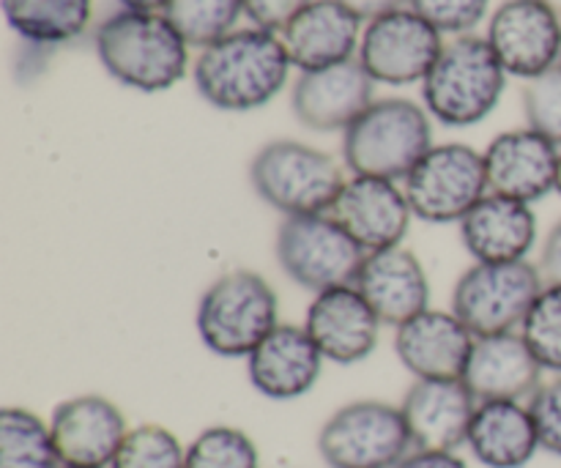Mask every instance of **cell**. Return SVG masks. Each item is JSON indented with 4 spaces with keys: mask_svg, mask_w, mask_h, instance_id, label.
<instances>
[{
    "mask_svg": "<svg viewBox=\"0 0 561 468\" xmlns=\"http://www.w3.org/2000/svg\"><path fill=\"white\" fill-rule=\"evenodd\" d=\"M345 5H348L351 11H354L359 20H378V16L383 14H392V11L403 9V3H409V0H343Z\"/></svg>",
    "mask_w": 561,
    "mask_h": 468,
    "instance_id": "74e56055",
    "label": "cell"
},
{
    "mask_svg": "<svg viewBox=\"0 0 561 468\" xmlns=\"http://www.w3.org/2000/svg\"><path fill=\"white\" fill-rule=\"evenodd\" d=\"M477 338L453 310H425L394 329V354L414 381H458Z\"/></svg>",
    "mask_w": 561,
    "mask_h": 468,
    "instance_id": "e0dca14e",
    "label": "cell"
},
{
    "mask_svg": "<svg viewBox=\"0 0 561 468\" xmlns=\"http://www.w3.org/2000/svg\"><path fill=\"white\" fill-rule=\"evenodd\" d=\"M0 468H64L49 422L22 406L0 411Z\"/></svg>",
    "mask_w": 561,
    "mask_h": 468,
    "instance_id": "4316f807",
    "label": "cell"
},
{
    "mask_svg": "<svg viewBox=\"0 0 561 468\" xmlns=\"http://www.w3.org/2000/svg\"><path fill=\"white\" fill-rule=\"evenodd\" d=\"M542 288L537 263H474L455 283L453 312L474 338L518 332Z\"/></svg>",
    "mask_w": 561,
    "mask_h": 468,
    "instance_id": "ba28073f",
    "label": "cell"
},
{
    "mask_svg": "<svg viewBox=\"0 0 561 468\" xmlns=\"http://www.w3.org/2000/svg\"><path fill=\"white\" fill-rule=\"evenodd\" d=\"M442 33L416 11L398 9L367 22L359 42V64L383 85H414L442 55Z\"/></svg>",
    "mask_w": 561,
    "mask_h": 468,
    "instance_id": "8fae6325",
    "label": "cell"
},
{
    "mask_svg": "<svg viewBox=\"0 0 561 468\" xmlns=\"http://www.w3.org/2000/svg\"><path fill=\"white\" fill-rule=\"evenodd\" d=\"M190 47H211L236 31L244 14V0H170L162 11Z\"/></svg>",
    "mask_w": 561,
    "mask_h": 468,
    "instance_id": "83f0119b",
    "label": "cell"
},
{
    "mask_svg": "<svg viewBox=\"0 0 561 468\" xmlns=\"http://www.w3.org/2000/svg\"><path fill=\"white\" fill-rule=\"evenodd\" d=\"M460 241L477 263L526 261L537 244V214L529 203L488 192L460 219Z\"/></svg>",
    "mask_w": 561,
    "mask_h": 468,
    "instance_id": "cb8c5ba5",
    "label": "cell"
},
{
    "mask_svg": "<svg viewBox=\"0 0 561 468\" xmlns=\"http://www.w3.org/2000/svg\"><path fill=\"white\" fill-rule=\"evenodd\" d=\"M485 38L507 75L535 80L561 64V16L540 0H504Z\"/></svg>",
    "mask_w": 561,
    "mask_h": 468,
    "instance_id": "7c38bea8",
    "label": "cell"
},
{
    "mask_svg": "<svg viewBox=\"0 0 561 468\" xmlns=\"http://www.w3.org/2000/svg\"><path fill=\"white\" fill-rule=\"evenodd\" d=\"M104 71L121 85L159 93L184 80L190 44L159 11H115L93 36Z\"/></svg>",
    "mask_w": 561,
    "mask_h": 468,
    "instance_id": "7a4b0ae2",
    "label": "cell"
},
{
    "mask_svg": "<svg viewBox=\"0 0 561 468\" xmlns=\"http://www.w3.org/2000/svg\"><path fill=\"white\" fill-rule=\"evenodd\" d=\"M491 0H409L411 11L431 22L438 33L469 36L488 14Z\"/></svg>",
    "mask_w": 561,
    "mask_h": 468,
    "instance_id": "d6a6232c",
    "label": "cell"
},
{
    "mask_svg": "<svg viewBox=\"0 0 561 468\" xmlns=\"http://www.w3.org/2000/svg\"><path fill=\"white\" fill-rule=\"evenodd\" d=\"M195 327L211 354L247 359L279 327V299L266 277L250 269H233L203 290Z\"/></svg>",
    "mask_w": 561,
    "mask_h": 468,
    "instance_id": "5b68a950",
    "label": "cell"
},
{
    "mask_svg": "<svg viewBox=\"0 0 561 468\" xmlns=\"http://www.w3.org/2000/svg\"><path fill=\"white\" fill-rule=\"evenodd\" d=\"M398 468H471L458 453H438V449H414Z\"/></svg>",
    "mask_w": 561,
    "mask_h": 468,
    "instance_id": "8d00e7d4",
    "label": "cell"
},
{
    "mask_svg": "<svg viewBox=\"0 0 561 468\" xmlns=\"http://www.w3.org/2000/svg\"><path fill=\"white\" fill-rule=\"evenodd\" d=\"M329 214L365 252L403 247L414 219L403 186L373 175H351Z\"/></svg>",
    "mask_w": 561,
    "mask_h": 468,
    "instance_id": "5bb4252c",
    "label": "cell"
},
{
    "mask_svg": "<svg viewBox=\"0 0 561 468\" xmlns=\"http://www.w3.org/2000/svg\"><path fill=\"white\" fill-rule=\"evenodd\" d=\"M466 447L471 449L477 464L485 468L529 466L542 449L529 403L493 400V403L477 406Z\"/></svg>",
    "mask_w": 561,
    "mask_h": 468,
    "instance_id": "d4e9b609",
    "label": "cell"
},
{
    "mask_svg": "<svg viewBox=\"0 0 561 468\" xmlns=\"http://www.w3.org/2000/svg\"><path fill=\"white\" fill-rule=\"evenodd\" d=\"M290 66L283 36L263 27H241L201 49L192 80L211 107L250 113L279 96Z\"/></svg>",
    "mask_w": 561,
    "mask_h": 468,
    "instance_id": "6da1fadb",
    "label": "cell"
},
{
    "mask_svg": "<svg viewBox=\"0 0 561 468\" xmlns=\"http://www.w3.org/2000/svg\"><path fill=\"white\" fill-rule=\"evenodd\" d=\"M49 431L64 466L110 468L131 427L110 398L77 395L55 406Z\"/></svg>",
    "mask_w": 561,
    "mask_h": 468,
    "instance_id": "9a60e30c",
    "label": "cell"
},
{
    "mask_svg": "<svg viewBox=\"0 0 561 468\" xmlns=\"http://www.w3.org/2000/svg\"><path fill=\"white\" fill-rule=\"evenodd\" d=\"M537 269H540L546 285H561V217L551 225L546 241H542Z\"/></svg>",
    "mask_w": 561,
    "mask_h": 468,
    "instance_id": "d590c367",
    "label": "cell"
},
{
    "mask_svg": "<svg viewBox=\"0 0 561 468\" xmlns=\"http://www.w3.org/2000/svg\"><path fill=\"white\" fill-rule=\"evenodd\" d=\"M274 252L285 277L310 294L354 285L367 258L332 214L285 217L277 228Z\"/></svg>",
    "mask_w": 561,
    "mask_h": 468,
    "instance_id": "9c48e42d",
    "label": "cell"
},
{
    "mask_svg": "<svg viewBox=\"0 0 561 468\" xmlns=\"http://www.w3.org/2000/svg\"><path fill=\"white\" fill-rule=\"evenodd\" d=\"M332 153L299 140H272L252 157L250 184L283 217L329 214L345 186Z\"/></svg>",
    "mask_w": 561,
    "mask_h": 468,
    "instance_id": "8992f818",
    "label": "cell"
},
{
    "mask_svg": "<svg viewBox=\"0 0 561 468\" xmlns=\"http://www.w3.org/2000/svg\"><path fill=\"white\" fill-rule=\"evenodd\" d=\"M64 468H75V466H64Z\"/></svg>",
    "mask_w": 561,
    "mask_h": 468,
    "instance_id": "b9f144b4",
    "label": "cell"
},
{
    "mask_svg": "<svg viewBox=\"0 0 561 468\" xmlns=\"http://www.w3.org/2000/svg\"><path fill=\"white\" fill-rule=\"evenodd\" d=\"M431 148V113L411 99H376L343 132V159L354 175L405 181Z\"/></svg>",
    "mask_w": 561,
    "mask_h": 468,
    "instance_id": "277c9868",
    "label": "cell"
},
{
    "mask_svg": "<svg viewBox=\"0 0 561 468\" xmlns=\"http://www.w3.org/2000/svg\"><path fill=\"white\" fill-rule=\"evenodd\" d=\"M524 115L529 129L561 148V64L535 80H526Z\"/></svg>",
    "mask_w": 561,
    "mask_h": 468,
    "instance_id": "1f68e13d",
    "label": "cell"
},
{
    "mask_svg": "<svg viewBox=\"0 0 561 468\" xmlns=\"http://www.w3.org/2000/svg\"><path fill=\"white\" fill-rule=\"evenodd\" d=\"M186 468H261V453L241 427L211 425L186 444Z\"/></svg>",
    "mask_w": 561,
    "mask_h": 468,
    "instance_id": "f1b7e54d",
    "label": "cell"
},
{
    "mask_svg": "<svg viewBox=\"0 0 561 468\" xmlns=\"http://www.w3.org/2000/svg\"><path fill=\"white\" fill-rule=\"evenodd\" d=\"M3 16L22 42L60 47L88 31L93 0H3Z\"/></svg>",
    "mask_w": 561,
    "mask_h": 468,
    "instance_id": "484cf974",
    "label": "cell"
},
{
    "mask_svg": "<svg viewBox=\"0 0 561 468\" xmlns=\"http://www.w3.org/2000/svg\"><path fill=\"white\" fill-rule=\"evenodd\" d=\"M488 192L513 201L529 203L557 192L559 175V146L535 129H510L493 137L485 148Z\"/></svg>",
    "mask_w": 561,
    "mask_h": 468,
    "instance_id": "ac0fdd59",
    "label": "cell"
},
{
    "mask_svg": "<svg viewBox=\"0 0 561 468\" xmlns=\"http://www.w3.org/2000/svg\"><path fill=\"white\" fill-rule=\"evenodd\" d=\"M520 334L542 370L561 376V285L542 288L520 327Z\"/></svg>",
    "mask_w": 561,
    "mask_h": 468,
    "instance_id": "4dcf8cb0",
    "label": "cell"
},
{
    "mask_svg": "<svg viewBox=\"0 0 561 468\" xmlns=\"http://www.w3.org/2000/svg\"><path fill=\"white\" fill-rule=\"evenodd\" d=\"M310 3L312 0H244V14L255 27L283 33L288 22Z\"/></svg>",
    "mask_w": 561,
    "mask_h": 468,
    "instance_id": "e575fe53",
    "label": "cell"
},
{
    "mask_svg": "<svg viewBox=\"0 0 561 468\" xmlns=\"http://www.w3.org/2000/svg\"><path fill=\"white\" fill-rule=\"evenodd\" d=\"M542 373L546 370L518 329V332L477 338L463 384L471 389L477 403H493V400L529 403L531 395L540 389Z\"/></svg>",
    "mask_w": 561,
    "mask_h": 468,
    "instance_id": "7402d4cb",
    "label": "cell"
},
{
    "mask_svg": "<svg viewBox=\"0 0 561 468\" xmlns=\"http://www.w3.org/2000/svg\"><path fill=\"white\" fill-rule=\"evenodd\" d=\"M403 192L414 219L427 225H460L488 195L485 157L466 142L433 146L405 175Z\"/></svg>",
    "mask_w": 561,
    "mask_h": 468,
    "instance_id": "30bf717a",
    "label": "cell"
},
{
    "mask_svg": "<svg viewBox=\"0 0 561 468\" xmlns=\"http://www.w3.org/2000/svg\"><path fill=\"white\" fill-rule=\"evenodd\" d=\"M414 453L400 406L354 400L323 422L318 455L329 468H398Z\"/></svg>",
    "mask_w": 561,
    "mask_h": 468,
    "instance_id": "52a82bcc",
    "label": "cell"
},
{
    "mask_svg": "<svg viewBox=\"0 0 561 468\" xmlns=\"http://www.w3.org/2000/svg\"><path fill=\"white\" fill-rule=\"evenodd\" d=\"M477 398L458 381H414L400 411L409 425L414 449L458 453L469 442V427L477 414Z\"/></svg>",
    "mask_w": 561,
    "mask_h": 468,
    "instance_id": "ffe728a7",
    "label": "cell"
},
{
    "mask_svg": "<svg viewBox=\"0 0 561 468\" xmlns=\"http://www.w3.org/2000/svg\"><path fill=\"white\" fill-rule=\"evenodd\" d=\"M126 11H164L170 0H118Z\"/></svg>",
    "mask_w": 561,
    "mask_h": 468,
    "instance_id": "f35d334b",
    "label": "cell"
},
{
    "mask_svg": "<svg viewBox=\"0 0 561 468\" xmlns=\"http://www.w3.org/2000/svg\"><path fill=\"white\" fill-rule=\"evenodd\" d=\"M529 411L535 416L542 453L561 458V376L540 384L529 398Z\"/></svg>",
    "mask_w": 561,
    "mask_h": 468,
    "instance_id": "836d02e7",
    "label": "cell"
},
{
    "mask_svg": "<svg viewBox=\"0 0 561 468\" xmlns=\"http://www.w3.org/2000/svg\"><path fill=\"white\" fill-rule=\"evenodd\" d=\"M381 327V318L356 285H337L316 294L305 318V329L323 359L343 367L359 365L376 351Z\"/></svg>",
    "mask_w": 561,
    "mask_h": 468,
    "instance_id": "2e32d148",
    "label": "cell"
},
{
    "mask_svg": "<svg viewBox=\"0 0 561 468\" xmlns=\"http://www.w3.org/2000/svg\"><path fill=\"white\" fill-rule=\"evenodd\" d=\"M557 192L561 195V157H559V175H557Z\"/></svg>",
    "mask_w": 561,
    "mask_h": 468,
    "instance_id": "60d3db41",
    "label": "cell"
},
{
    "mask_svg": "<svg viewBox=\"0 0 561 468\" xmlns=\"http://www.w3.org/2000/svg\"><path fill=\"white\" fill-rule=\"evenodd\" d=\"M542 5H548L551 11H557V14L561 16V0H540Z\"/></svg>",
    "mask_w": 561,
    "mask_h": 468,
    "instance_id": "ab89813d",
    "label": "cell"
},
{
    "mask_svg": "<svg viewBox=\"0 0 561 468\" xmlns=\"http://www.w3.org/2000/svg\"><path fill=\"white\" fill-rule=\"evenodd\" d=\"M362 20L343 0H312L283 31L290 64L299 71L329 69L354 58Z\"/></svg>",
    "mask_w": 561,
    "mask_h": 468,
    "instance_id": "603a6c76",
    "label": "cell"
},
{
    "mask_svg": "<svg viewBox=\"0 0 561 468\" xmlns=\"http://www.w3.org/2000/svg\"><path fill=\"white\" fill-rule=\"evenodd\" d=\"M323 354L305 327L279 323L247 356V376L257 395L277 403L299 400L316 389L323 370Z\"/></svg>",
    "mask_w": 561,
    "mask_h": 468,
    "instance_id": "d6986e66",
    "label": "cell"
},
{
    "mask_svg": "<svg viewBox=\"0 0 561 468\" xmlns=\"http://www.w3.org/2000/svg\"><path fill=\"white\" fill-rule=\"evenodd\" d=\"M354 285L387 327L398 329L420 312L431 310V283L425 266L405 247L367 252Z\"/></svg>",
    "mask_w": 561,
    "mask_h": 468,
    "instance_id": "44dd1931",
    "label": "cell"
},
{
    "mask_svg": "<svg viewBox=\"0 0 561 468\" xmlns=\"http://www.w3.org/2000/svg\"><path fill=\"white\" fill-rule=\"evenodd\" d=\"M507 88V71L488 38L458 36L444 44L436 66L422 80V99L438 124L466 129L496 110Z\"/></svg>",
    "mask_w": 561,
    "mask_h": 468,
    "instance_id": "3957f363",
    "label": "cell"
},
{
    "mask_svg": "<svg viewBox=\"0 0 561 468\" xmlns=\"http://www.w3.org/2000/svg\"><path fill=\"white\" fill-rule=\"evenodd\" d=\"M376 102V80L359 58L329 69L301 71L290 91V110L305 129L345 132Z\"/></svg>",
    "mask_w": 561,
    "mask_h": 468,
    "instance_id": "4fadbf2b",
    "label": "cell"
},
{
    "mask_svg": "<svg viewBox=\"0 0 561 468\" xmlns=\"http://www.w3.org/2000/svg\"><path fill=\"white\" fill-rule=\"evenodd\" d=\"M110 468H186V447L162 425H137L126 433Z\"/></svg>",
    "mask_w": 561,
    "mask_h": 468,
    "instance_id": "f546056e",
    "label": "cell"
}]
</instances>
